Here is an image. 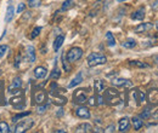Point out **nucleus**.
I'll return each instance as SVG.
<instances>
[{"mask_svg": "<svg viewBox=\"0 0 158 133\" xmlns=\"http://www.w3.org/2000/svg\"><path fill=\"white\" fill-rule=\"evenodd\" d=\"M10 104H12L16 109H23L26 107V102H24V94L23 92L19 93V96H15L10 99Z\"/></svg>", "mask_w": 158, "mask_h": 133, "instance_id": "6", "label": "nucleus"}, {"mask_svg": "<svg viewBox=\"0 0 158 133\" xmlns=\"http://www.w3.org/2000/svg\"><path fill=\"white\" fill-rule=\"evenodd\" d=\"M122 46L124 48H134L136 46V41L134 39H127L124 43H122Z\"/></svg>", "mask_w": 158, "mask_h": 133, "instance_id": "27", "label": "nucleus"}, {"mask_svg": "<svg viewBox=\"0 0 158 133\" xmlns=\"http://www.w3.org/2000/svg\"><path fill=\"white\" fill-rule=\"evenodd\" d=\"M13 15H15V9L12 5H9L7 10H6V15H5V22L6 23H10L13 18Z\"/></svg>", "mask_w": 158, "mask_h": 133, "instance_id": "23", "label": "nucleus"}, {"mask_svg": "<svg viewBox=\"0 0 158 133\" xmlns=\"http://www.w3.org/2000/svg\"><path fill=\"white\" fill-rule=\"evenodd\" d=\"M103 98H105V103L111 105V107H114V105H118L122 103L120 93L116 88H107L105 91Z\"/></svg>", "mask_w": 158, "mask_h": 133, "instance_id": "1", "label": "nucleus"}, {"mask_svg": "<svg viewBox=\"0 0 158 133\" xmlns=\"http://www.w3.org/2000/svg\"><path fill=\"white\" fill-rule=\"evenodd\" d=\"M34 126V121L28 119V120H22L21 122H19L15 126L13 132L15 133H22V132H27L28 129H30Z\"/></svg>", "mask_w": 158, "mask_h": 133, "instance_id": "4", "label": "nucleus"}, {"mask_svg": "<svg viewBox=\"0 0 158 133\" xmlns=\"http://www.w3.org/2000/svg\"><path fill=\"white\" fill-rule=\"evenodd\" d=\"M24 7H26V6H24V4H23V3H21V4L19 5V7H17V13H21V12L24 10Z\"/></svg>", "mask_w": 158, "mask_h": 133, "instance_id": "42", "label": "nucleus"}, {"mask_svg": "<svg viewBox=\"0 0 158 133\" xmlns=\"http://www.w3.org/2000/svg\"><path fill=\"white\" fill-rule=\"evenodd\" d=\"M34 102H36L37 104H43L47 101V93L44 91V90H38L36 93H34Z\"/></svg>", "mask_w": 158, "mask_h": 133, "instance_id": "8", "label": "nucleus"}, {"mask_svg": "<svg viewBox=\"0 0 158 133\" xmlns=\"http://www.w3.org/2000/svg\"><path fill=\"white\" fill-rule=\"evenodd\" d=\"M82 57H83V50L80 47H72L66 54L68 63H74L77 61H79Z\"/></svg>", "mask_w": 158, "mask_h": 133, "instance_id": "3", "label": "nucleus"}, {"mask_svg": "<svg viewBox=\"0 0 158 133\" xmlns=\"http://www.w3.org/2000/svg\"><path fill=\"white\" fill-rule=\"evenodd\" d=\"M150 116H151V110H150V108H146V109H144V111L140 114V118H141L142 120L145 119H150Z\"/></svg>", "mask_w": 158, "mask_h": 133, "instance_id": "33", "label": "nucleus"}, {"mask_svg": "<svg viewBox=\"0 0 158 133\" xmlns=\"http://www.w3.org/2000/svg\"><path fill=\"white\" fill-rule=\"evenodd\" d=\"M82 81H83V74H82V73H78V74L76 75V76L72 79V81L68 84V88H73V87L78 86Z\"/></svg>", "mask_w": 158, "mask_h": 133, "instance_id": "19", "label": "nucleus"}, {"mask_svg": "<svg viewBox=\"0 0 158 133\" xmlns=\"http://www.w3.org/2000/svg\"><path fill=\"white\" fill-rule=\"evenodd\" d=\"M9 132H11L9 125H7L5 121L0 122V133H9Z\"/></svg>", "mask_w": 158, "mask_h": 133, "instance_id": "31", "label": "nucleus"}, {"mask_svg": "<svg viewBox=\"0 0 158 133\" xmlns=\"http://www.w3.org/2000/svg\"><path fill=\"white\" fill-rule=\"evenodd\" d=\"M97 1H100V0H97Z\"/></svg>", "mask_w": 158, "mask_h": 133, "instance_id": "51", "label": "nucleus"}, {"mask_svg": "<svg viewBox=\"0 0 158 133\" xmlns=\"http://www.w3.org/2000/svg\"><path fill=\"white\" fill-rule=\"evenodd\" d=\"M63 41H65V35L63 34H59L56 36V39L54 40V44H52V47H54V51L55 52H57L60 50V47L62 46Z\"/></svg>", "mask_w": 158, "mask_h": 133, "instance_id": "15", "label": "nucleus"}, {"mask_svg": "<svg viewBox=\"0 0 158 133\" xmlns=\"http://www.w3.org/2000/svg\"><path fill=\"white\" fill-rule=\"evenodd\" d=\"M21 86H22V80H21V78L17 76V78H15V79L12 80L11 85L9 86V92H11L13 88H15V90H19Z\"/></svg>", "mask_w": 158, "mask_h": 133, "instance_id": "22", "label": "nucleus"}, {"mask_svg": "<svg viewBox=\"0 0 158 133\" xmlns=\"http://www.w3.org/2000/svg\"><path fill=\"white\" fill-rule=\"evenodd\" d=\"M154 27V24L153 23H151V22H145V23H140L136 28H135V33H137V34H141V33H147V32H150L152 28Z\"/></svg>", "mask_w": 158, "mask_h": 133, "instance_id": "10", "label": "nucleus"}, {"mask_svg": "<svg viewBox=\"0 0 158 133\" xmlns=\"http://www.w3.org/2000/svg\"><path fill=\"white\" fill-rule=\"evenodd\" d=\"M62 65H63V69H65V71H69L71 70V68H69V65L67 64L68 63V61H66V54H62Z\"/></svg>", "mask_w": 158, "mask_h": 133, "instance_id": "36", "label": "nucleus"}, {"mask_svg": "<svg viewBox=\"0 0 158 133\" xmlns=\"http://www.w3.org/2000/svg\"><path fill=\"white\" fill-rule=\"evenodd\" d=\"M152 10L153 11H158V0H156V1L152 3Z\"/></svg>", "mask_w": 158, "mask_h": 133, "instance_id": "43", "label": "nucleus"}, {"mask_svg": "<svg viewBox=\"0 0 158 133\" xmlns=\"http://www.w3.org/2000/svg\"><path fill=\"white\" fill-rule=\"evenodd\" d=\"M55 132H59V133H65L66 131H65V129H56Z\"/></svg>", "mask_w": 158, "mask_h": 133, "instance_id": "46", "label": "nucleus"}, {"mask_svg": "<svg viewBox=\"0 0 158 133\" xmlns=\"http://www.w3.org/2000/svg\"><path fill=\"white\" fill-rule=\"evenodd\" d=\"M28 3V6L32 7V9H37L42 5V0H27Z\"/></svg>", "mask_w": 158, "mask_h": 133, "instance_id": "29", "label": "nucleus"}, {"mask_svg": "<svg viewBox=\"0 0 158 133\" xmlns=\"http://www.w3.org/2000/svg\"><path fill=\"white\" fill-rule=\"evenodd\" d=\"M112 84L113 86L116 87H131V81L127 80V79H114L112 80Z\"/></svg>", "mask_w": 158, "mask_h": 133, "instance_id": "14", "label": "nucleus"}, {"mask_svg": "<svg viewBox=\"0 0 158 133\" xmlns=\"http://www.w3.org/2000/svg\"><path fill=\"white\" fill-rule=\"evenodd\" d=\"M88 64L89 67H96V65H101V64H105L107 62V58L106 56H103L102 53H99V52H93L88 56Z\"/></svg>", "mask_w": 158, "mask_h": 133, "instance_id": "2", "label": "nucleus"}, {"mask_svg": "<svg viewBox=\"0 0 158 133\" xmlns=\"http://www.w3.org/2000/svg\"><path fill=\"white\" fill-rule=\"evenodd\" d=\"M129 65H131V67H134V68H142V69L150 68V65H148L147 63L141 62V61H130V62H129Z\"/></svg>", "mask_w": 158, "mask_h": 133, "instance_id": "25", "label": "nucleus"}, {"mask_svg": "<svg viewBox=\"0 0 158 133\" xmlns=\"http://www.w3.org/2000/svg\"><path fill=\"white\" fill-rule=\"evenodd\" d=\"M42 32V27H36L33 30H32V34H30V39H36V37L40 34Z\"/></svg>", "mask_w": 158, "mask_h": 133, "instance_id": "34", "label": "nucleus"}, {"mask_svg": "<svg viewBox=\"0 0 158 133\" xmlns=\"http://www.w3.org/2000/svg\"><path fill=\"white\" fill-rule=\"evenodd\" d=\"M130 128V120L128 118H122L118 123V131L119 132H127Z\"/></svg>", "mask_w": 158, "mask_h": 133, "instance_id": "13", "label": "nucleus"}, {"mask_svg": "<svg viewBox=\"0 0 158 133\" xmlns=\"http://www.w3.org/2000/svg\"><path fill=\"white\" fill-rule=\"evenodd\" d=\"M154 61L158 63V56H154Z\"/></svg>", "mask_w": 158, "mask_h": 133, "instance_id": "47", "label": "nucleus"}, {"mask_svg": "<svg viewBox=\"0 0 158 133\" xmlns=\"http://www.w3.org/2000/svg\"><path fill=\"white\" fill-rule=\"evenodd\" d=\"M50 94L52 97H54V101H52V103H54L55 105H59V107H63L66 103H67V98L63 97V96H60V93L56 92V91H51Z\"/></svg>", "mask_w": 158, "mask_h": 133, "instance_id": "9", "label": "nucleus"}, {"mask_svg": "<svg viewBox=\"0 0 158 133\" xmlns=\"http://www.w3.org/2000/svg\"><path fill=\"white\" fill-rule=\"evenodd\" d=\"M21 53H19L17 54V57H16V60H15V63H13V65H15V68H19L20 67V63H21Z\"/></svg>", "mask_w": 158, "mask_h": 133, "instance_id": "40", "label": "nucleus"}, {"mask_svg": "<svg viewBox=\"0 0 158 133\" xmlns=\"http://www.w3.org/2000/svg\"><path fill=\"white\" fill-rule=\"evenodd\" d=\"M156 28H157V30H158V22L156 23Z\"/></svg>", "mask_w": 158, "mask_h": 133, "instance_id": "50", "label": "nucleus"}, {"mask_svg": "<svg viewBox=\"0 0 158 133\" xmlns=\"http://www.w3.org/2000/svg\"><path fill=\"white\" fill-rule=\"evenodd\" d=\"M7 50H9V46L7 45H0V58L5 56V53H6Z\"/></svg>", "mask_w": 158, "mask_h": 133, "instance_id": "37", "label": "nucleus"}, {"mask_svg": "<svg viewBox=\"0 0 158 133\" xmlns=\"http://www.w3.org/2000/svg\"><path fill=\"white\" fill-rule=\"evenodd\" d=\"M114 128H116L114 125H110V126L106 127V129H103V132H107V133H110V132H114V131H116Z\"/></svg>", "mask_w": 158, "mask_h": 133, "instance_id": "41", "label": "nucleus"}, {"mask_svg": "<svg viewBox=\"0 0 158 133\" xmlns=\"http://www.w3.org/2000/svg\"><path fill=\"white\" fill-rule=\"evenodd\" d=\"M86 101H88V96H86V91L85 90L79 88V90L74 91V93H73V102L76 104L83 105L84 103H86Z\"/></svg>", "mask_w": 158, "mask_h": 133, "instance_id": "5", "label": "nucleus"}, {"mask_svg": "<svg viewBox=\"0 0 158 133\" xmlns=\"http://www.w3.org/2000/svg\"><path fill=\"white\" fill-rule=\"evenodd\" d=\"M137 101H139V105L144 104L146 102V93L142 92V91H139L137 92Z\"/></svg>", "mask_w": 158, "mask_h": 133, "instance_id": "30", "label": "nucleus"}, {"mask_svg": "<svg viewBox=\"0 0 158 133\" xmlns=\"http://www.w3.org/2000/svg\"><path fill=\"white\" fill-rule=\"evenodd\" d=\"M72 7H74V1H73V0H65L63 4H62V6H61V10H60V11L65 12V11L71 10Z\"/></svg>", "mask_w": 158, "mask_h": 133, "instance_id": "24", "label": "nucleus"}, {"mask_svg": "<svg viewBox=\"0 0 158 133\" xmlns=\"http://www.w3.org/2000/svg\"><path fill=\"white\" fill-rule=\"evenodd\" d=\"M76 115L80 119H90V116H91L89 109H88L86 107H83V105H80L76 109Z\"/></svg>", "mask_w": 158, "mask_h": 133, "instance_id": "11", "label": "nucleus"}, {"mask_svg": "<svg viewBox=\"0 0 158 133\" xmlns=\"http://www.w3.org/2000/svg\"><path fill=\"white\" fill-rule=\"evenodd\" d=\"M96 104L97 105H103L105 104V98H103V96H101L100 93H97V96H96Z\"/></svg>", "mask_w": 158, "mask_h": 133, "instance_id": "38", "label": "nucleus"}, {"mask_svg": "<svg viewBox=\"0 0 158 133\" xmlns=\"http://www.w3.org/2000/svg\"><path fill=\"white\" fill-rule=\"evenodd\" d=\"M1 87H3V82L0 81V91H1Z\"/></svg>", "mask_w": 158, "mask_h": 133, "instance_id": "49", "label": "nucleus"}, {"mask_svg": "<svg viewBox=\"0 0 158 133\" xmlns=\"http://www.w3.org/2000/svg\"><path fill=\"white\" fill-rule=\"evenodd\" d=\"M150 118H152L153 120H158V110H156L154 112H152Z\"/></svg>", "mask_w": 158, "mask_h": 133, "instance_id": "44", "label": "nucleus"}, {"mask_svg": "<svg viewBox=\"0 0 158 133\" xmlns=\"http://www.w3.org/2000/svg\"><path fill=\"white\" fill-rule=\"evenodd\" d=\"M86 102L89 103V105H91V107L97 105V104H96V97H95V96H91L90 98H88V101H86Z\"/></svg>", "mask_w": 158, "mask_h": 133, "instance_id": "39", "label": "nucleus"}, {"mask_svg": "<svg viewBox=\"0 0 158 133\" xmlns=\"http://www.w3.org/2000/svg\"><path fill=\"white\" fill-rule=\"evenodd\" d=\"M76 132L77 133H80V132H83V133H89V132H93V126L90 125V123H82V125H79L77 128H76Z\"/></svg>", "mask_w": 158, "mask_h": 133, "instance_id": "18", "label": "nucleus"}, {"mask_svg": "<svg viewBox=\"0 0 158 133\" xmlns=\"http://www.w3.org/2000/svg\"><path fill=\"white\" fill-rule=\"evenodd\" d=\"M145 15H146V10L145 7H139L137 10H135L133 13H131V20L134 21H142L145 18Z\"/></svg>", "mask_w": 158, "mask_h": 133, "instance_id": "12", "label": "nucleus"}, {"mask_svg": "<svg viewBox=\"0 0 158 133\" xmlns=\"http://www.w3.org/2000/svg\"><path fill=\"white\" fill-rule=\"evenodd\" d=\"M27 60L29 63L36 62V48H34V46H32V45L27 46Z\"/></svg>", "mask_w": 158, "mask_h": 133, "instance_id": "17", "label": "nucleus"}, {"mask_svg": "<svg viewBox=\"0 0 158 133\" xmlns=\"http://www.w3.org/2000/svg\"><path fill=\"white\" fill-rule=\"evenodd\" d=\"M63 114H65V110H63V109H60V110L56 112V116H57V118H61V116H63Z\"/></svg>", "mask_w": 158, "mask_h": 133, "instance_id": "45", "label": "nucleus"}, {"mask_svg": "<svg viewBox=\"0 0 158 133\" xmlns=\"http://www.w3.org/2000/svg\"><path fill=\"white\" fill-rule=\"evenodd\" d=\"M46 74H47V70L45 67H37L34 69V76L37 79H44L46 76Z\"/></svg>", "mask_w": 158, "mask_h": 133, "instance_id": "16", "label": "nucleus"}, {"mask_svg": "<svg viewBox=\"0 0 158 133\" xmlns=\"http://www.w3.org/2000/svg\"><path fill=\"white\" fill-rule=\"evenodd\" d=\"M131 123H133V127L135 131H140L144 126V121L141 118H137V116H134L131 119Z\"/></svg>", "mask_w": 158, "mask_h": 133, "instance_id": "20", "label": "nucleus"}, {"mask_svg": "<svg viewBox=\"0 0 158 133\" xmlns=\"http://www.w3.org/2000/svg\"><path fill=\"white\" fill-rule=\"evenodd\" d=\"M105 82L102 81V80H100V79H97V80H95L94 81V91H95V93L97 94V93H101L103 90H105Z\"/></svg>", "mask_w": 158, "mask_h": 133, "instance_id": "21", "label": "nucleus"}, {"mask_svg": "<svg viewBox=\"0 0 158 133\" xmlns=\"http://www.w3.org/2000/svg\"><path fill=\"white\" fill-rule=\"evenodd\" d=\"M30 115V111H24V112H19V114H16V115L12 118V122H17V121H20L21 119H24L26 116H29Z\"/></svg>", "mask_w": 158, "mask_h": 133, "instance_id": "26", "label": "nucleus"}, {"mask_svg": "<svg viewBox=\"0 0 158 133\" xmlns=\"http://www.w3.org/2000/svg\"><path fill=\"white\" fill-rule=\"evenodd\" d=\"M118 3H123V1H127V0H117Z\"/></svg>", "mask_w": 158, "mask_h": 133, "instance_id": "48", "label": "nucleus"}, {"mask_svg": "<svg viewBox=\"0 0 158 133\" xmlns=\"http://www.w3.org/2000/svg\"><path fill=\"white\" fill-rule=\"evenodd\" d=\"M60 76H61V71H60V69H59V68H54V70L51 71L50 78H51V79H54V80H56V79H59Z\"/></svg>", "mask_w": 158, "mask_h": 133, "instance_id": "32", "label": "nucleus"}, {"mask_svg": "<svg viewBox=\"0 0 158 133\" xmlns=\"http://www.w3.org/2000/svg\"><path fill=\"white\" fill-rule=\"evenodd\" d=\"M47 108H49V104H39V107L37 108V111L39 112V114H44L46 110H47Z\"/></svg>", "mask_w": 158, "mask_h": 133, "instance_id": "35", "label": "nucleus"}, {"mask_svg": "<svg viewBox=\"0 0 158 133\" xmlns=\"http://www.w3.org/2000/svg\"><path fill=\"white\" fill-rule=\"evenodd\" d=\"M146 99L151 105H158V88H151L146 93Z\"/></svg>", "mask_w": 158, "mask_h": 133, "instance_id": "7", "label": "nucleus"}, {"mask_svg": "<svg viewBox=\"0 0 158 133\" xmlns=\"http://www.w3.org/2000/svg\"><path fill=\"white\" fill-rule=\"evenodd\" d=\"M106 41H107L108 46H114L116 45V39H114V36H113V34L111 32L106 33Z\"/></svg>", "mask_w": 158, "mask_h": 133, "instance_id": "28", "label": "nucleus"}]
</instances>
